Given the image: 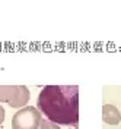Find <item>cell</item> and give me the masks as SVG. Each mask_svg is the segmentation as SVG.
<instances>
[{"instance_id":"5b68a950","label":"cell","mask_w":121,"mask_h":129,"mask_svg":"<svg viewBox=\"0 0 121 129\" xmlns=\"http://www.w3.org/2000/svg\"><path fill=\"white\" fill-rule=\"evenodd\" d=\"M40 129H60V128H58V125H56V123H53V122L45 119V120H41Z\"/></svg>"},{"instance_id":"6da1fadb","label":"cell","mask_w":121,"mask_h":129,"mask_svg":"<svg viewBox=\"0 0 121 129\" xmlns=\"http://www.w3.org/2000/svg\"><path fill=\"white\" fill-rule=\"evenodd\" d=\"M38 110L47 120L56 125L77 126L79 122V87L47 85L38 95Z\"/></svg>"},{"instance_id":"8992f818","label":"cell","mask_w":121,"mask_h":129,"mask_svg":"<svg viewBox=\"0 0 121 129\" xmlns=\"http://www.w3.org/2000/svg\"><path fill=\"white\" fill-rule=\"evenodd\" d=\"M3 120H5V109H3V107L0 106V126H2Z\"/></svg>"},{"instance_id":"277c9868","label":"cell","mask_w":121,"mask_h":129,"mask_svg":"<svg viewBox=\"0 0 121 129\" xmlns=\"http://www.w3.org/2000/svg\"><path fill=\"white\" fill-rule=\"evenodd\" d=\"M102 119L108 125H118L121 120V114L115 106L104 104V107H102Z\"/></svg>"},{"instance_id":"7a4b0ae2","label":"cell","mask_w":121,"mask_h":129,"mask_svg":"<svg viewBox=\"0 0 121 129\" xmlns=\"http://www.w3.org/2000/svg\"><path fill=\"white\" fill-rule=\"evenodd\" d=\"M29 101V89L25 85H0V103H8L10 107H22Z\"/></svg>"},{"instance_id":"3957f363","label":"cell","mask_w":121,"mask_h":129,"mask_svg":"<svg viewBox=\"0 0 121 129\" xmlns=\"http://www.w3.org/2000/svg\"><path fill=\"white\" fill-rule=\"evenodd\" d=\"M41 113L32 106H26L13 114L12 128L13 129H38L41 125Z\"/></svg>"}]
</instances>
